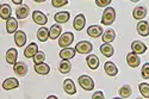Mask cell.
Wrapping results in <instances>:
<instances>
[{"mask_svg":"<svg viewBox=\"0 0 149 99\" xmlns=\"http://www.w3.org/2000/svg\"><path fill=\"white\" fill-rule=\"evenodd\" d=\"M32 19L36 24H38V25H45L47 22H48L47 16L41 11H33L32 12Z\"/></svg>","mask_w":149,"mask_h":99,"instance_id":"52a82bcc","label":"cell"},{"mask_svg":"<svg viewBox=\"0 0 149 99\" xmlns=\"http://www.w3.org/2000/svg\"><path fill=\"white\" fill-rule=\"evenodd\" d=\"M104 70L109 77H116L117 73H118L117 66L113 62H111V61H107V62L104 65Z\"/></svg>","mask_w":149,"mask_h":99,"instance_id":"8fae6325","label":"cell"},{"mask_svg":"<svg viewBox=\"0 0 149 99\" xmlns=\"http://www.w3.org/2000/svg\"><path fill=\"white\" fill-rule=\"evenodd\" d=\"M137 32H139V35H141V36H143V37H147L148 35H149V24H148V22H146V20H140L139 23H137Z\"/></svg>","mask_w":149,"mask_h":99,"instance_id":"2e32d148","label":"cell"},{"mask_svg":"<svg viewBox=\"0 0 149 99\" xmlns=\"http://www.w3.org/2000/svg\"><path fill=\"white\" fill-rule=\"evenodd\" d=\"M104 93L102 91H98V92H94L93 96H92V99H104Z\"/></svg>","mask_w":149,"mask_h":99,"instance_id":"8d00e7d4","label":"cell"},{"mask_svg":"<svg viewBox=\"0 0 149 99\" xmlns=\"http://www.w3.org/2000/svg\"><path fill=\"white\" fill-rule=\"evenodd\" d=\"M75 48H63L62 50L60 52V57L62 60H70L75 56Z\"/></svg>","mask_w":149,"mask_h":99,"instance_id":"9a60e30c","label":"cell"},{"mask_svg":"<svg viewBox=\"0 0 149 99\" xmlns=\"http://www.w3.org/2000/svg\"><path fill=\"white\" fill-rule=\"evenodd\" d=\"M11 13H12V8L8 4H3L0 6V17L3 19H8L11 18Z\"/></svg>","mask_w":149,"mask_h":99,"instance_id":"d4e9b609","label":"cell"},{"mask_svg":"<svg viewBox=\"0 0 149 99\" xmlns=\"http://www.w3.org/2000/svg\"><path fill=\"white\" fill-rule=\"evenodd\" d=\"M38 45H37L36 43H30L26 48H25V50H24V56L25 57H33L37 53H38Z\"/></svg>","mask_w":149,"mask_h":99,"instance_id":"d6986e66","label":"cell"},{"mask_svg":"<svg viewBox=\"0 0 149 99\" xmlns=\"http://www.w3.org/2000/svg\"><path fill=\"white\" fill-rule=\"evenodd\" d=\"M15 42L18 47H24L26 43V33L22 30H17L15 33Z\"/></svg>","mask_w":149,"mask_h":99,"instance_id":"5bb4252c","label":"cell"},{"mask_svg":"<svg viewBox=\"0 0 149 99\" xmlns=\"http://www.w3.org/2000/svg\"><path fill=\"white\" fill-rule=\"evenodd\" d=\"M127 63L129 67L131 68H136V67H139L140 63H141V59L139 57V54H136V53H129L127 55Z\"/></svg>","mask_w":149,"mask_h":99,"instance_id":"5b68a950","label":"cell"},{"mask_svg":"<svg viewBox=\"0 0 149 99\" xmlns=\"http://www.w3.org/2000/svg\"><path fill=\"white\" fill-rule=\"evenodd\" d=\"M63 90L67 94L73 96L77 93V89H75V85H74V81L72 79H66L63 81Z\"/></svg>","mask_w":149,"mask_h":99,"instance_id":"4fadbf2b","label":"cell"},{"mask_svg":"<svg viewBox=\"0 0 149 99\" xmlns=\"http://www.w3.org/2000/svg\"><path fill=\"white\" fill-rule=\"evenodd\" d=\"M33 1H36V3H44L45 0H33Z\"/></svg>","mask_w":149,"mask_h":99,"instance_id":"ab89813d","label":"cell"},{"mask_svg":"<svg viewBox=\"0 0 149 99\" xmlns=\"http://www.w3.org/2000/svg\"><path fill=\"white\" fill-rule=\"evenodd\" d=\"M37 38L41 42H45L48 38H50V36H49V29L44 28V26L38 29V31H37Z\"/></svg>","mask_w":149,"mask_h":99,"instance_id":"f1b7e54d","label":"cell"},{"mask_svg":"<svg viewBox=\"0 0 149 99\" xmlns=\"http://www.w3.org/2000/svg\"><path fill=\"white\" fill-rule=\"evenodd\" d=\"M139 89L141 94L143 96V98H149V85L146 82H142L139 85Z\"/></svg>","mask_w":149,"mask_h":99,"instance_id":"1f68e13d","label":"cell"},{"mask_svg":"<svg viewBox=\"0 0 149 99\" xmlns=\"http://www.w3.org/2000/svg\"><path fill=\"white\" fill-rule=\"evenodd\" d=\"M116 19V10L112 7H106L103 12L102 17V24L104 25H111Z\"/></svg>","mask_w":149,"mask_h":99,"instance_id":"6da1fadb","label":"cell"},{"mask_svg":"<svg viewBox=\"0 0 149 99\" xmlns=\"http://www.w3.org/2000/svg\"><path fill=\"white\" fill-rule=\"evenodd\" d=\"M131 49H132V52L136 53V54H144L146 50H147V45L142 42V41H134L131 43Z\"/></svg>","mask_w":149,"mask_h":99,"instance_id":"30bf717a","label":"cell"},{"mask_svg":"<svg viewBox=\"0 0 149 99\" xmlns=\"http://www.w3.org/2000/svg\"><path fill=\"white\" fill-rule=\"evenodd\" d=\"M118 93H119V96L122 98H129L131 96V87L129 85H124V86H122V87L119 89Z\"/></svg>","mask_w":149,"mask_h":99,"instance_id":"4dcf8cb0","label":"cell"},{"mask_svg":"<svg viewBox=\"0 0 149 99\" xmlns=\"http://www.w3.org/2000/svg\"><path fill=\"white\" fill-rule=\"evenodd\" d=\"M130 1H132V3H137V1H140V0H130Z\"/></svg>","mask_w":149,"mask_h":99,"instance_id":"60d3db41","label":"cell"},{"mask_svg":"<svg viewBox=\"0 0 149 99\" xmlns=\"http://www.w3.org/2000/svg\"><path fill=\"white\" fill-rule=\"evenodd\" d=\"M13 72L18 77H25L26 73H28V65L25 62H22V61L16 62L13 65Z\"/></svg>","mask_w":149,"mask_h":99,"instance_id":"8992f818","label":"cell"},{"mask_svg":"<svg viewBox=\"0 0 149 99\" xmlns=\"http://www.w3.org/2000/svg\"><path fill=\"white\" fill-rule=\"evenodd\" d=\"M72 69V65L69 62V60H62L58 65V72L62 74H67Z\"/></svg>","mask_w":149,"mask_h":99,"instance_id":"f546056e","label":"cell"},{"mask_svg":"<svg viewBox=\"0 0 149 99\" xmlns=\"http://www.w3.org/2000/svg\"><path fill=\"white\" fill-rule=\"evenodd\" d=\"M62 32V28L60 24H54V25H52V28L49 29V36H50V40H56L60 37Z\"/></svg>","mask_w":149,"mask_h":99,"instance_id":"cb8c5ba5","label":"cell"},{"mask_svg":"<svg viewBox=\"0 0 149 99\" xmlns=\"http://www.w3.org/2000/svg\"><path fill=\"white\" fill-rule=\"evenodd\" d=\"M111 3H112V0H95V4L98 7H109Z\"/></svg>","mask_w":149,"mask_h":99,"instance_id":"d590c367","label":"cell"},{"mask_svg":"<svg viewBox=\"0 0 149 99\" xmlns=\"http://www.w3.org/2000/svg\"><path fill=\"white\" fill-rule=\"evenodd\" d=\"M69 3V0H52V5L56 8H60V7H63L66 6L67 4Z\"/></svg>","mask_w":149,"mask_h":99,"instance_id":"836d02e7","label":"cell"},{"mask_svg":"<svg viewBox=\"0 0 149 99\" xmlns=\"http://www.w3.org/2000/svg\"><path fill=\"white\" fill-rule=\"evenodd\" d=\"M18 86H19V81L16 78H8V79L4 80V82H3V89L6 91L17 89Z\"/></svg>","mask_w":149,"mask_h":99,"instance_id":"7c38bea8","label":"cell"},{"mask_svg":"<svg viewBox=\"0 0 149 99\" xmlns=\"http://www.w3.org/2000/svg\"><path fill=\"white\" fill-rule=\"evenodd\" d=\"M86 62L91 69H97L99 67V59L97 55H88L86 57Z\"/></svg>","mask_w":149,"mask_h":99,"instance_id":"83f0119b","label":"cell"},{"mask_svg":"<svg viewBox=\"0 0 149 99\" xmlns=\"http://www.w3.org/2000/svg\"><path fill=\"white\" fill-rule=\"evenodd\" d=\"M35 72L41 74V75H47V74L50 72V66L42 62V63H38V65H35Z\"/></svg>","mask_w":149,"mask_h":99,"instance_id":"4316f807","label":"cell"},{"mask_svg":"<svg viewBox=\"0 0 149 99\" xmlns=\"http://www.w3.org/2000/svg\"><path fill=\"white\" fill-rule=\"evenodd\" d=\"M103 42L104 43H111L112 41H115L116 38V32L113 29H106L104 32H103Z\"/></svg>","mask_w":149,"mask_h":99,"instance_id":"7402d4cb","label":"cell"},{"mask_svg":"<svg viewBox=\"0 0 149 99\" xmlns=\"http://www.w3.org/2000/svg\"><path fill=\"white\" fill-rule=\"evenodd\" d=\"M69 17H70L69 12L61 11V12H57V13L54 16V19L56 20L57 24H63V23H67L69 20Z\"/></svg>","mask_w":149,"mask_h":99,"instance_id":"ffe728a7","label":"cell"},{"mask_svg":"<svg viewBox=\"0 0 149 99\" xmlns=\"http://www.w3.org/2000/svg\"><path fill=\"white\" fill-rule=\"evenodd\" d=\"M74 41V35L73 32H65L60 36L58 38V45L60 48H68Z\"/></svg>","mask_w":149,"mask_h":99,"instance_id":"7a4b0ae2","label":"cell"},{"mask_svg":"<svg viewBox=\"0 0 149 99\" xmlns=\"http://www.w3.org/2000/svg\"><path fill=\"white\" fill-rule=\"evenodd\" d=\"M75 50L79 54H90L93 50V45L88 41H81L75 45Z\"/></svg>","mask_w":149,"mask_h":99,"instance_id":"277c9868","label":"cell"},{"mask_svg":"<svg viewBox=\"0 0 149 99\" xmlns=\"http://www.w3.org/2000/svg\"><path fill=\"white\" fill-rule=\"evenodd\" d=\"M78 81H79V85L81 86L84 90H86V91H92L93 87H94V81L88 75H81V77H79Z\"/></svg>","mask_w":149,"mask_h":99,"instance_id":"3957f363","label":"cell"},{"mask_svg":"<svg viewBox=\"0 0 149 99\" xmlns=\"http://www.w3.org/2000/svg\"><path fill=\"white\" fill-rule=\"evenodd\" d=\"M17 57H18V52L15 48H10L6 52V61L10 65H15L17 62Z\"/></svg>","mask_w":149,"mask_h":99,"instance_id":"ac0fdd59","label":"cell"},{"mask_svg":"<svg viewBox=\"0 0 149 99\" xmlns=\"http://www.w3.org/2000/svg\"><path fill=\"white\" fill-rule=\"evenodd\" d=\"M141 74H142L143 79H149V62L143 65V67L141 69Z\"/></svg>","mask_w":149,"mask_h":99,"instance_id":"e575fe53","label":"cell"},{"mask_svg":"<svg viewBox=\"0 0 149 99\" xmlns=\"http://www.w3.org/2000/svg\"><path fill=\"white\" fill-rule=\"evenodd\" d=\"M87 35L90 37H93V38H98L103 35V29L99 26V25H91L87 29Z\"/></svg>","mask_w":149,"mask_h":99,"instance_id":"603a6c76","label":"cell"},{"mask_svg":"<svg viewBox=\"0 0 149 99\" xmlns=\"http://www.w3.org/2000/svg\"><path fill=\"white\" fill-rule=\"evenodd\" d=\"M33 62H35V65H38V63H42V62H44V60H45V54L43 53V52H38L33 57Z\"/></svg>","mask_w":149,"mask_h":99,"instance_id":"d6a6232c","label":"cell"},{"mask_svg":"<svg viewBox=\"0 0 149 99\" xmlns=\"http://www.w3.org/2000/svg\"><path fill=\"white\" fill-rule=\"evenodd\" d=\"M12 3L13 4H16V5H22V3H23V0H12Z\"/></svg>","mask_w":149,"mask_h":99,"instance_id":"74e56055","label":"cell"},{"mask_svg":"<svg viewBox=\"0 0 149 99\" xmlns=\"http://www.w3.org/2000/svg\"><path fill=\"white\" fill-rule=\"evenodd\" d=\"M100 53L105 56V57H111L115 53V49L111 45L110 43H104L102 47H100Z\"/></svg>","mask_w":149,"mask_h":99,"instance_id":"484cf974","label":"cell"},{"mask_svg":"<svg viewBox=\"0 0 149 99\" xmlns=\"http://www.w3.org/2000/svg\"><path fill=\"white\" fill-rule=\"evenodd\" d=\"M86 25V18L84 15H78L75 18H74V22H73V26L77 31H81Z\"/></svg>","mask_w":149,"mask_h":99,"instance_id":"9c48e42d","label":"cell"},{"mask_svg":"<svg viewBox=\"0 0 149 99\" xmlns=\"http://www.w3.org/2000/svg\"><path fill=\"white\" fill-rule=\"evenodd\" d=\"M30 13V8L28 5H19L16 10V16L18 19H25L29 17Z\"/></svg>","mask_w":149,"mask_h":99,"instance_id":"ba28073f","label":"cell"},{"mask_svg":"<svg viewBox=\"0 0 149 99\" xmlns=\"http://www.w3.org/2000/svg\"><path fill=\"white\" fill-rule=\"evenodd\" d=\"M56 98H57V97H55V96H49V97H48V99H56Z\"/></svg>","mask_w":149,"mask_h":99,"instance_id":"f35d334b","label":"cell"},{"mask_svg":"<svg viewBox=\"0 0 149 99\" xmlns=\"http://www.w3.org/2000/svg\"><path fill=\"white\" fill-rule=\"evenodd\" d=\"M147 16V7L146 6H137L132 11V17L137 20H142Z\"/></svg>","mask_w":149,"mask_h":99,"instance_id":"e0dca14e","label":"cell"},{"mask_svg":"<svg viewBox=\"0 0 149 99\" xmlns=\"http://www.w3.org/2000/svg\"><path fill=\"white\" fill-rule=\"evenodd\" d=\"M17 29H18V22H17V19L13 18V17L8 18L6 20V30H7V32L8 33H16Z\"/></svg>","mask_w":149,"mask_h":99,"instance_id":"44dd1931","label":"cell"}]
</instances>
